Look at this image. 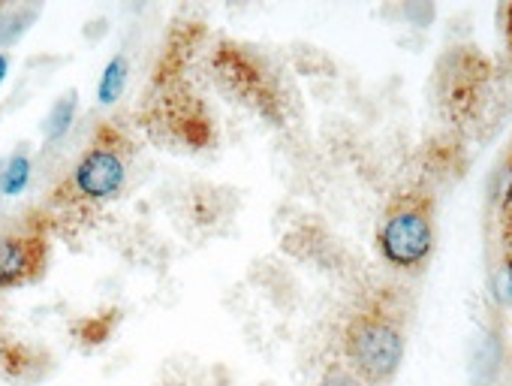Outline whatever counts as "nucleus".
<instances>
[{
  "label": "nucleus",
  "mask_w": 512,
  "mask_h": 386,
  "mask_svg": "<svg viewBox=\"0 0 512 386\" xmlns=\"http://www.w3.org/2000/svg\"><path fill=\"white\" fill-rule=\"evenodd\" d=\"M133 157H136V145L118 124L112 121L97 124L91 145L79 154L73 169L55 184L52 197L43 209L52 230L61 221L91 218L97 209L112 203L127 187Z\"/></svg>",
  "instance_id": "nucleus-1"
},
{
  "label": "nucleus",
  "mask_w": 512,
  "mask_h": 386,
  "mask_svg": "<svg viewBox=\"0 0 512 386\" xmlns=\"http://www.w3.org/2000/svg\"><path fill=\"white\" fill-rule=\"evenodd\" d=\"M404 326L383 302L359 308L344 326V359L371 386L386 383L404 359Z\"/></svg>",
  "instance_id": "nucleus-2"
},
{
  "label": "nucleus",
  "mask_w": 512,
  "mask_h": 386,
  "mask_svg": "<svg viewBox=\"0 0 512 386\" xmlns=\"http://www.w3.org/2000/svg\"><path fill=\"white\" fill-rule=\"evenodd\" d=\"M434 200L425 190H407L386 206L377 227V251L398 272H419L434 251Z\"/></svg>",
  "instance_id": "nucleus-3"
},
{
  "label": "nucleus",
  "mask_w": 512,
  "mask_h": 386,
  "mask_svg": "<svg viewBox=\"0 0 512 386\" xmlns=\"http://www.w3.org/2000/svg\"><path fill=\"white\" fill-rule=\"evenodd\" d=\"M52 251V224L43 212L0 233V293L19 290L46 275Z\"/></svg>",
  "instance_id": "nucleus-4"
},
{
  "label": "nucleus",
  "mask_w": 512,
  "mask_h": 386,
  "mask_svg": "<svg viewBox=\"0 0 512 386\" xmlns=\"http://www.w3.org/2000/svg\"><path fill=\"white\" fill-rule=\"evenodd\" d=\"M76 109H79V97L76 91H67L64 97L55 100V106L49 109L46 121H43V136H46V145H55L61 142L70 127H73V118H76Z\"/></svg>",
  "instance_id": "nucleus-5"
},
{
  "label": "nucleus",
  "mask_w": 512,
  "mask_h": 386,
  "mask_svg": "<svg viewBox=\"0 0 512 386\" xmlns=\"http://www.w3.org/2000/svg\"><path fill=\"white\" fill-rule=\"evenodd\" d=\"M31 154L25 148L13 151L4 163H0V193L4 197H19L31 181Z\"/></svg>",
  "instance_id": "nucleus-6"
},
{
  "label": "nucleus",
  "mask_w": 512,
  "mask_h": 386,
  "mask_svg": "<svg viewBox=\"0 0 512 386\" xmlns=\"http://www.w3.org/2000/svg\"><path fill=\"white\" fill-rule=\"evenodd\" d=\"M127 79H130V61H127L124 55H115V58L106 64L103 76H100V88H97L100 103H103V106H112V103L124 94Z\"/></svg>",
  "instance_id": "nucleus-7"
},
{
  "label": "nucleus",
  "mask_w": 512,
  "mask_h": 386,
  "mask_svg": "<svg viewBox=\"0 0 512 386\" xmlns=\"http://www.w3.org/2000/svg\"><path fill=\"white\" fill-rule=\"evenodd\" d=\"M40 16L37 7H16L0 16V46H13L16 40H22V34L34 25V19Z\"/></svg>",
  "instance_id": "nucleus-8"
},
{
  "label": "nucleus",
  "mask_w": 512,
  "mask_h": 386,
  "mask_svg": "<svg viewBox=\"0 0 512 386\" xmlns=\"http://www.w3.org/2000/svg\"><path fill=\"white\" fill-rule=\"evenodd\" d=\"M317 386H371V383L362 380L347 362H332V365L323 371V377H320Z\"/></svg>",
  "instance_id": "nucleus-9"
},
{
  "label": "nucleus",
  "mask_w": 512,
  "mask_h": 386,
  "mask_svg": "<svg viewBox=\"0 0 512 386\" xmlns=\"http://www.w3.org/2000/svg\"><path fill=\"white\" fill-rule=\"evenodd\" d=\"M503 266H506V284L512 293V236L506 233V248H503Z\"/></svg>",
  "instance_id": "nucleus-10"
},
{
  "label": "nucleus",
  "mask_w": 512,
  "mask_h": 386,
  "mask_svg": "<svg viewBox=\"0 0 512 386\" xmlns=\"http://www.w3.org/2000/svg\"><path fill=\"white\" fill-rule=\"evenodd\" d=\"M7 70H10V55H7V52H0V82L7 79Z\"/></svg>",
  "instance_id": "nucleus-11"
},
{
  "label": "nucleus",
  "mask_w": 512,
  "mask_h": 386,
  "mask_svg": "<svg viewBox=\"0 0 512 386\" xmlns=\"http://www.w3.org/2000/svg\"><path fill=\"white\" fill-rule=\"evenodd\" d=\"M4 347H7V344H4V335H0V353H4Z\"/></svg>",
  "instance_id": "nucleus-12"
}]
</instances>
